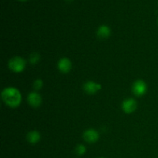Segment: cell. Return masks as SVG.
Wrapping results in <instances>:
<instances>
[{
    "instance_id": "obj_10",
    "label": "cell",
    "mask_w": 158,
    "mask_h": 158,
    "mask_svg": "<svg viewBox=\"0 0 158 158\" xmlns=\"http://www.w3.org/2000/svg\"><path fill=\"white\" fill-rule=\"evenodd\" d=\"M26 139H27L28 142L31 144H35V143H39L41 140V134L39 131H32L29 132L26 136Z\"/></svg>"
},
{
    "instance_id": "obj_3",
    "label": "cell",
    "mask_w": 158,
    "mask_h": 158,
    "mask_svg": "<svg viewBox=\"0 0 158 158\" xmlns=\"http://www.w3.org/2000/svg\"><path fill=\"white\" fill-rule=\"evenodd\" d=\"M133 93L137 97H142L146 94L148 91V85L143 80H137L133 84Z\"/></svg>"
},
{
    "instance_id": "obj_12",
    "label": "cell",
    "mask_w": 158,
    "mask_h": 158,
    "mask_svg": "<svg viewBox=\"0 0 158 158\" xmlns=\"http://www.w3.org/2000/svg\"><path fill=\"white\" fill-rule=\"evenodd\" d=\"M75 151L78 155H83L86 152V148L83 144H78L76 147Z\"/></svg>"
},
{
    "instance_id": "obj_14",
    "label": "cell",
    "mask_w": 158,
    "mask_h": 158,
    "mask_svg": "<svg viewBox=\"0 0 158 158\" xmlns=\"http://www.w3.org/2000/svg\"><path fill=\"white\" fill-rule=\"evenodd\" d=\"M19 1H21V2H25V1H27V0H19Z\"/></svg>"
},
{
    "instance_id": "obj_17",
    "label": "cell",
    "mask_w": 158,
    "mask_h": 158,
    "mask_svg": "<svg viewBox=\"0 0 158 158\" xmlns=\"http://www.w3.org/2000/svg\"><path fill=\"white\" fill-rule=\"evenodd\" d=\"M157 23H158V20H157Z\"/></svg>"
},
{
    "instance_id": "obj_4",
    "label": "cell",
    "mask_w": 158,
    "mask_h": 158,
    "mask_svg": "<svg viewBox=\"0 0 158 158\" xmlns=\"http://www.w3.org/2000/svg\"><path fill=\"white\" fill-rule=\"evenodd\" d=\"M137 103L135 99L127 98L123 101L121 104V108L123 111L126 114H132L137 110Z\"/></svg>"
},
{
    "instance_id": "obj_1",
    "label": "cell",
    "mask_w": 158,
    "mask_h": 158,
    "mask_svg": "<svg viewBox=\"0 0 158 158\" xmlns=\"http://www.w3.org/2000/svg\"><path fill=\"white\" fill-rule=\"evenodd\" d=\"M1 95L3 102L9 107L16 108L21 104L22 94L17 88L13 86L5 88Z\"/></svg>"
},
{
    "instance_id": "obj_9",
    "label": "cell",
    "mask_w": 158,
    "mask_h": 158,
    "mask_svg": "<svg viewBox=\"0 0 158 158\" xmlns=\"http://www.w3.org/2000/svg\"><path fill=\"white\" fill-rule=\"evenodd\" d=\"M97 35L100 39H107L111 35V29L106 25H102L97 29Z\"/></svg>"
},
{
    "instance_id": "obj_7",
    "label": "cell",
    "mask_w": 158,
    "mask_h": 158,
    "mask_svg": "<svg viewBox=\"0 0 158 158\" xmlns=\"http://www.w3.org/2000/svg\"><path fill=\"white\" fill-rule=\"evenodd\" d=\"M27 101L31 106L35 108L39 107L42 104L43 100H42V97L40 96V94L36 91H34V92H30L28 94Z\"/></svg>"
},
{
    "instance_id": "obj_13",
    "label": "cell",
    "mask_w": 158,
    "mask_h": 158,
    "mask_svg": "<svg viewBox=\"0 0 158 158\" xmlns=\"http://www.w3.org/2000/svg\"><path fill=\"white\" fill-rule=\"evenodd\" d=\"M43 86V81L41 79H37L33 83V88L35 91H38L41 89Z\"/></svg>"
},
{
    "instance_id": "obj_16",
    "label": "cell",
    "mask_w": 158,
    "mask_h": 158,
    "mask_svg": "<svg viewBox=\"0 0 158 158\" xmlns=\"http://www.w3.org/2000/svg\"><path fill=\"white\" fill-rule=\"evenodd\" d=\"M100 158H104V157H100Z\"/></svg>"
},
{
    "instance_id": "obj_5",
    "label": "cell",
    "mask_w": 158,
    "mask_h": 158,
    "mask_svg": "<svg viewBox=\"0 0 158 158\" xmlns=\"http://www.w3.org/2000/svg\"><path fill=\"white\" fill-rule=\"evenodd\" d=\"M83 136L85 141L89 143H96L100 139V134H99L98 131L94 129H92V128L86 130L84 133H83Z\"/></svg>"
},
{
    "instance_id": "obj_2",
    "label": "cell",
    "mask_w": 158,
    "mask_h": 158,
    "mask_svg": "<svg viewBox=\"0 0 158 158\" xmlns=\"http://www.w3.org/2000/svg\"><path fill=\"white\" fill-rule=\"evenodd\" d=\"M8 66L11 71L15 73H19L23 72L26 69V62L22 57L14 56L9 60Z\"/></svg>"
},
{
    "instance_id": "obj_15",
    "label": "cell",
    "mask_w": 158,
    "mask_h": 158,
    "mask_svg": "<svg viewBox=\"0 0 158 158\" xmlns=\"http://www.w3.org/2000/svg\"><path fill=\"white\" fill-rule=\"evenodd\" d=\"M66 1H68V2H71V1H73V0H66Z\"/></svg>"
},
{
    "instance_id": "obj_6",
    "label": "cell",
    "mask_w": 158,
    "mask_h": 158,
    "mask_svg": "<svg viewBox=\"0 0 158 158\" xmlns=\"http://www.w3.org/2000/svg\"><path fill=\"white\" fill-rule=\"evenodd\" d=\"M101 89L102 86L100 83H96V82L91 81V80L87 81L83 84V89H84V91L86 94H90V95L97 94Z\"/></svg>"
},
{
    "instance_id": "obj_8",
    "label": "cell",
    "mask_w": 158,
    "mask_h": 158,
    "mask_svg": "<svg viewBox=\"0 0 158 158\" xmlns=\"http://www.w3.org/2000/svg\"><path fill=\"white\" fill-rule=\"evenodd\" d=\"M57 66H58L59 70L62 73H68L70 72L71 69H72V62L67 57H63L59 60Z\"/></svg>"
},
{
    "instance_id": "obj_11",
    "label": "cell",
    "mask_w": 158,
    "mask_h": 158,
    "mask_svg": "<svg viewBox=\"0 0 158 158\" xmlns=\"http://www.w3.org/2000/svg\"><path fill=\"white\" fill-rule=\"evenodd\" d=\"M40 60V55L38 52H33V53L30 54L29 56V61L31 64L35 65L36 63H38Z\"/></svg>"
}]
</instances>
